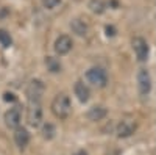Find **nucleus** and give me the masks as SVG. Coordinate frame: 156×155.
I'll list each match as a JSON object with an SVG mask.
<instances>
[{"mask_svg":"<svg viewBox=\"0 0 156 155\" xmlns=\"http://www.w3.org/2000/svg\"><path fill=\"white\" fill-rule=\"evenodd\" d=\"M89 8H90L92 13H95V14H101L106 6H105V2H103V0H90Z\"/></svg>","mask_w":156,"mask_h":155,"instance_id":"nucleus-15","label":"nucleus"},{"mask_svg":"<svg viewBox=\"0 0 156 155\" xmlns=\"http://www.w3.org/2000/svg\"><path fill=\"white\" fill-rule=\"evenodd\" d=\"M72 46H73V42H72L70 38L67 35H61L55 41V52L58 55H66L72 50Z\"/></svg>","mask_w":156,"mask_h":155,"instance_id":"nucleus-8","label":"nucleus"},{"mask_svg":"<svg viewBox=\"0 0 156 155\" xmlns=\"http://www.w3.org/2000/svg\"><path fill=\"white\" fill-rule=\"evenodd\" d=\"M136 130V124L131 121H122L119 125H117V136L120 138H128L131 136Z\"/></svg>","mask_w":156,"mask_h":155,"instance_id":"nucleus-11","label":"nucleus"},{"mask_svg":"<svg viewBox=\"0 0 156 155\" xmlns=\"http://www.w3.org/2000/svg\"><path fill=\"white\" fill-rule=\"evenodd\" d=\"M59 3H61V0H42V5H44L47 9H53V8H56Z\"/></svg>","mask_w":156,"mask_h":155,"instance_id":"nucleus-18","label":"nucleus"},{"mask_svg":"<svg viewBox=\"0 0 156 155\" xmlns=\"http://www.w3.org/2000/svg\"><path fill=\"white\" fill-rule=\"evenodd\" d=\"M106 116V108L105 107H92V108H89V111H87V118L90 119V121H101L103 118Z\"/></svg>","mask_w":156,"mask_h":155,"instance_id":"nucleus-13","label":"nucleus"},{"mask_svg":"<svg viewBox=\"0 0 156 155\" xmlns=\"http://www.w3.org/2000/svg\"><path fill=\"white\" fill-rule=\"evenodd\" d=\"M27 121L34 128L42 124V107H41V102H30L28 110H27Z\"/></svg>","mask_w":156,"mask_h":155,"instance_id":"nucleus-2","label":"nucleus"},{"mask_svg":"<svg viewBox=\"0 0 156 155\" xmlns=\"http://www.w3.org/2000/svg\"><path fill=\"white\" fill-rule=\"evenodd\" d=\"M133 44V50H134V54L137 57L139 61H147L148 57H150V47H148V42L144 39V38H134V39L131 41Z\"/></svg>","mask_w":156,"mask_h":155,"instance_id":"nucleus-4","label":"nucleus"},{"mask_svg":"<svg viewBox=\"0 0 156 155\" xmlns=\"http://www.w3.org/2000/svg\"><path fill=\"white\" fill-rule=\"evenodd\" d=\"M22 121V113L19 107H12L5 113V124L9 128H17Z\"/></svg>","mask_w":156,"mask_h":155,"instance_id":"nucleus-7","label":"nucleus"},{"mask_svg":"<svg viewBox=\"0 0 156 155\" xmlns=\"http://www.w3.org/2000/svg\"><path fill=\"white\" fill-rule=\"evenodd\" d=\"M51 111H53V114L56 116V118H59V119L69 118V114L72 111V103H70L69 96H66L64 93L58 94L53 99V102H51Z\"/></svg>","mask_w":156,"mask_h":155,"instance_id":"nucleus-1","label":"nucleus"},{"mask_svg":"<svg viewBox=\"0 0 156 155\" xmlns=\"http://www.w3.org/2000/svg\"><path fill=\"white\" fill-rule=\"evenodd\" d=\"M137 86H139V93L140 96L147 97L151 91V75L147 69H140L137 72Z\"/></svg>","mask_w":156,"mask_h":155,"instance_id":"nucleus-5","label":"nucleus"},{"mask_svg":"<svg viewBox=\"0 0 156 155\" xmlns=\"http://www.w3.org/2000/svg\"><path fill=\"white\" fill-rule=\"evenodd\" d=\"M0 44L3 47H9L12 44V38L6 30H0Z\"/></svg>","mask_w":156,"mask_h":155,"instance_id":"nucleus-17","label":"nucleus"},{"mask_svg":"<svg viewBox=\"0 0 156 155\" xmlns=\"http://www.w3.org/2000/svg\"><path fill=\"white\" fill-rule=\"evenodd\" d=\"M73 93H75L76 99L80 100V102H83V103H86V102L89 100V97H90V89H89L87 85H84L81 80H78V82L75 83Z\"/></svg>","mask_w":156,"mask_h":155,"instance_id":"nucleus-9","label":"nucleus"},{"mask_svg":"<svg viewBox=\"0 0 156 155\" xmlns=\"http://www.w3.org/2000/svg\"><path fill=\"white\" fill-rule=\"evenodd\" d=\"M45 66H47V69H48L51 74L61 72V63H59V60H56V58H53V57H47V58H45Z\"/></svg>","mask_w":156,"mask_h":155,"instance_id":"nucleus-14","label":"nucleus"},{"mask_svg":"<svg viewBox=\"0 0 156 155\" xmlns=\"http://www.w3.org/2000/svg\"><path fill=\"white\" fill-rule=\"evenodd\" d=\"M3 99H5L6 102H14V100H16V96L12 94V93H5V94H3Z\"/></svg>","mask_w":156,"mask_h":155,"instance_id":"nucleus-19","label":"nucleus"},{"mask_svg":"<svg viewBox=\"0 0 156 155\" xmlns=\"http://www.w3.org/2000/svg\"><path fill=\"white\" fill-rule=\"evenodd\" d=\"M55 133H56V128H55V125H53V124L47 122V124H44V125H42V136H44L45 139H51V138H55Z\"/></svg>","mask_w":156,"mask_h":155,"instance_id":"nucleus-16","label":"nucleus"},{"mask_svg":"<svg viewBox=\"0 0 156 155\" xmlns=\"http://www.w3.org/2000/svg\"><path fill=\"white\" fill-rule=\"evenodd\" d=\"M14 141H16L17 147H20V149L27 147V144L30 143V133H28L27 128H23V127L19 125L16 128V132H14Z\"/></svg>","mask_w":156,"mask_h":155,"instance_id":"nucleus-10","label":"nucleus"},{"mask_svg":"<svg viewBox=\"0 0 156 155\" xmlns=\"http://www.w3.org/2000/svg\"><path fill=\"white\" fill-rule=\"evenodd\" d=\"M106 35H108V36H114V35H115V28L108 25V27H106Z\"/></svg>","mask_w":156,"mask_h":155,"instance_id":"nucleus-20","label":"nucleus"},{"mask_svg":"<svg viewBox=\"0 0 156 155\" xmlns=\"http://www.w3.org/2000/svg\"><path fill=\"white\" fill-rule=\"evenodd\" d=\"M86 79L89 83H92L95 86H105L108 82V75H106V71L101 68H90L86 72Z\"/></svg>","mask_w":156,"mask_h":155,"instance_id":"nucleus-3","label":"nucleus"},{"mask_svg":"<svg viewBox=\"0 0 156 155\" xmlns=\"http://www.w3.org/2000/svg\"><path fill=\"white\" fill-rule=\"evenodd\" d=\"M70 28H72V31L73 33H76L78 36H84L86 33H87V24L84 22V20H81V19H73L72 22H70Z\"/></svg>","mask_w":156,"mask_h":155,"instance_id":"nucleus-12","label":"nucleus"},{"mask_svg":"<svg viewBox=\"0 0 156 155\" xmlns=\"http://www.w3.org/2000/svg\"><path fill=\"white\" fill-rule=\"evenodd\" d=\"M73 155H87V152H86V150H78V152H75Z\"/></svg>","mask_w":156,"mask_h":155,"instance_id":"nucleus-21","label":"nucleus"},{"mask_svg":"<svg viewBox=\"0 0 156 155\" xmlns=\"http://www.w3.org/2000/svg\"><path fill=\"white\" fill-rule=\"evenodd\" d=\"M44 83L41 80H31L27 88V96L30 102H41V97L44 94Z\"/></svg>","mask_w":156,"mask_h":155,"instance_id":"nucleus-6","label":"nucleus"}]
</instances>
